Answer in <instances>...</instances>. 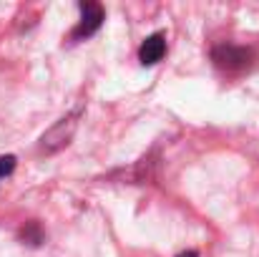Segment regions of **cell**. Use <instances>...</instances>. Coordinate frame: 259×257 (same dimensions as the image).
<instances>
[{"label":"cell","mask_w":259,"mask_h":257,"mask_svg":"<svg viewBox=\"0 0 259 257\" xmlns=\"http://www.w3.org/2000/svg\"><path fill=\"white\" fill-rule=\"evenodd\" d=\"M254 61H257V53L249 46L219 43L211 48V63L224 74H244L254 66Z\"/></svg>","instance_id":"1"},{"label":"cell","mask_w":259,"mask_h":257,"mask_svg":"<svg viewBox=\"0 0 259 257\" xmlns=\"http://www.w3.org/2000/svg\"><path fill=\"white\" fill-rule=\"evenodd\" d=\"M78 10H81V23L73 28L71 43H78V41L91 38L93 33H98V28L106 20V13H103V8L98 3H78Z\"/></svg>","instance_id":"2"},{"label":"cell","mask_w":259,"mask_h":257,"mask_svg":"<svg viewBox=\"0 0 259 257\" xmlns=\"http://www.w3.org/2000/svg\"><path fill=\"white\" fill-rule=\"evenodd\" d=\"M164 53H166V35L151 33L149 38H144V43L139 48V61H141V66H154L164 58Z\"/></svg>","instance_id":"3"},{"label":"cell","mask_w":259,"mask_h":257,"mask_svg":"<svg viewBox=\"0 0 259 257\" xmlns=\"http://www.w3.org/2000/svg\"><path fill=\"white\" fill-rule=\"evenodd\" d=\"M20 237H23V242H28V245H33V247H38V245L43 242V232H40V227H38L35 222H28L25 230L20 232Z\"/></svg>","instance_id":"4"},{"label":"cell","mask_w":259,"mask_h":257,"mask_svg":"<svg viewBox=\"0 0 259 257\" xmlns=\"http://www.w3.org/2000/svg\"><path fill=\"white\" fill-rule=\"evenodd\" d=\"M13 169H15V157H0V179L3 176H8V174H13Z\"/></svg>","instance_id":"5"},{"label":"cell","mask_w":259,"mask_h":257,"mask_svg":"<svg viewBox=\"0 0 259 257\" xmlns=\"http://www.w3.org/2000/svg\"><path fill=\"white\" fill-rule=\"evenodd\" d=\"M179 257H199V255H196L194 250H189V252H181V255H179Z\"/></svg>","instance_id":"6"}]
</instances>
